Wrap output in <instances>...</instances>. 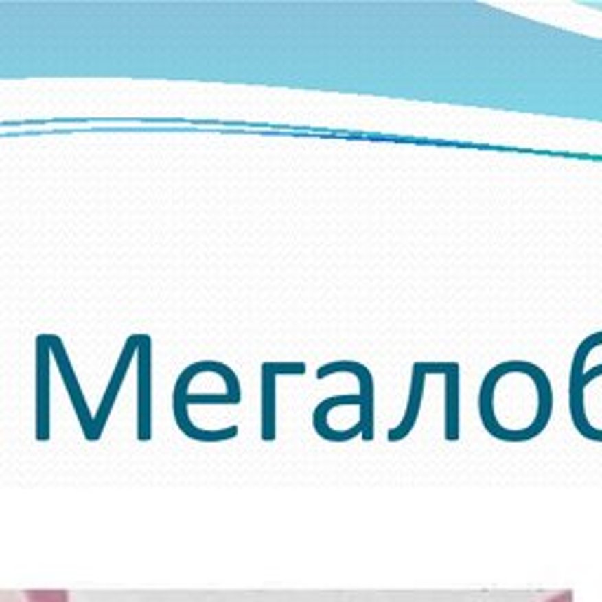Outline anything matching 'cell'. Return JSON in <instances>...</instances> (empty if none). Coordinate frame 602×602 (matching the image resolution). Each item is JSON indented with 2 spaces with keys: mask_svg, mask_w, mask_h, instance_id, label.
<instances>
[{
  "mask_svg": "<svg viewBox=\"0 0 602 602\" xmlns=\"http://www.w3.org/2000/svg\"><path fill=\"white\" fill-rule=\"evenodd\" d=\"M426 374L445 377V440H459V362H424Z\"/></svg>",
  "mask_w": 602,
  "mask_h": 602,
  "instance_id": "cell-1",
  "label": "cell"
},
{
  "mask_svg": "<svg viewBox=\"0 0 602 602\" xmlns=\"http://www.w3.org/2000/svg\"><path fill=\"white\" fill-rule=\"evenodd\" d=\"M426 369H424V362H414L412 367V386H410V400H407V410H405V419L397 428H393L389 433V440L395 443V440H402L410 435V430L414 428L419 419V412H421V402H424V386H426Z\"/></svg>",
  "mask_w": 602,
  "mask_h": 602,
  "instance_id": "cell-2",
  "label": "cell"
},
{
  "mask_svg": "<svg viewBox=\"0 0 602 602\" xmlns=\"http://www.w3.org/2000/svg\"><path fill=\"white\" fill-rule=\"evenodd\" d=\"M0 602H69L66 590H0Z\"/></svg>",
  "mask_w": 602,
  "mask_h": 602,
  "instance_id": "cell-3",
  "label": "cell"
},
{
  "mask_svg": "<svg viewBox=\"0 0 602 602\" xmlns=\"http://www.w3.org/2000/svg\"><path fill=\"white\" fill-rule=\"evenodd\" d=\"M273 395H275V384L273 377L268 374V369H264V438H270V417H273Z\"/></svg>",
  "mask_w": 602,
  "mask_h": 602,
  "instance_id": "cell-4",
  "label": "cell"
}]
</instances>
